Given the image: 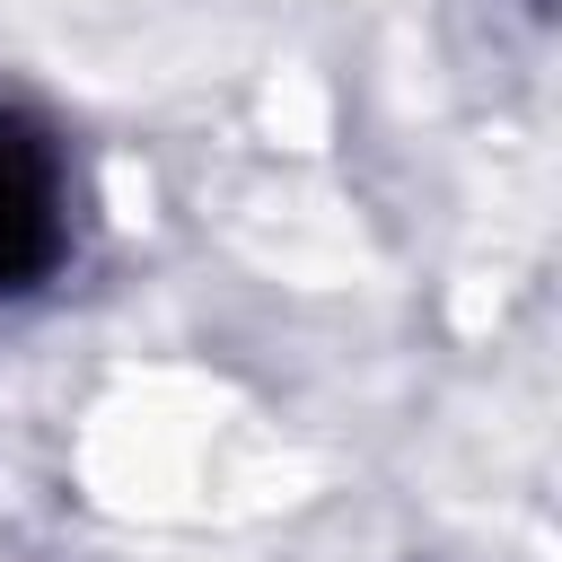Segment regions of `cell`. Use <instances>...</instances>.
Instances as JSON below:
<instances>
[{"label":"cell","instance_id":"cell-1","mask_svg":"<svg viewBox=\"0 0 562 562\" xmlns=\"http://www.w3.org/2000/svg\"><path fill=\"white\" fill-rule=\"evenodd\" d=\"M61 246V176H53V149L0 114V290L35 281Z\"/></svg>","mask_w":562,"mask_h":562}]
</instances>
